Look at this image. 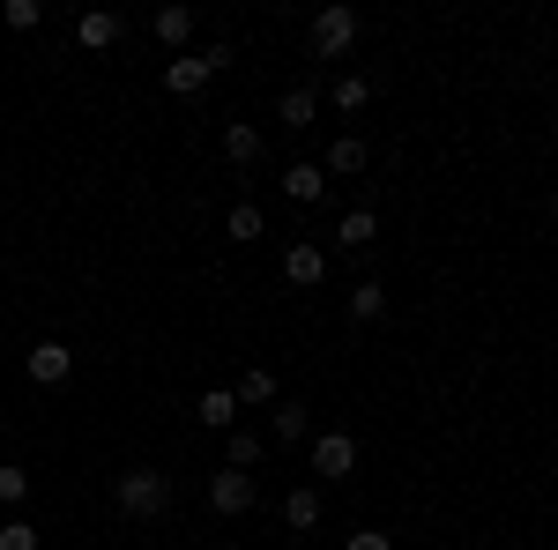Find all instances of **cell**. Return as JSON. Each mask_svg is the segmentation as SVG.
Wrapping results in <instances>:
<instances>
[{
    "label": "cell",
    "instance_id": "9c48e42d",
    "mask_svg": "<svg viewBox=\"0 0 558 550\" xmlns=\"http://www.w3.org/2000/svg\"><path fill=\"white\" fill-rule=\"evenodd\" d=\"M305 431H313V410L305 402H276L268 410V447H299Z\"/></svg>",
    "mask_w": 558,
    "mask_h": 550
},
{
    "label": "cell",
    "instance_id": "277c9868",
    "mask_svg": "<svg viewBox=\"0 0 558 550\" xmlns=\"http://www.w3.org/2000/svg\"><path fill=\"white\" fill-rule=\"evenodd\" d=\"M350 468H357V439H350V431H320V439H313V476H320V484H343Z\"/></svg>",
    "mask_w": 558,
    "mask_h": 550
},
{
    "label": "cell",
    "instance_id": "e0dca14e",
    "mask_svg": "<svg viewBox=\"0 0 558 550\" xmlns=\"http://www.w3.org/2000/svg\"><path fill=\"white\" fill-rule=\"evenodd\" d=\"M223 157H231L239 171H254L260 164V134L246 127V120H231V127H223Z\"/></svg>",
    "mask_w": 558,
    "mask_h": 550
},
{
    "label": "cell",
    "instance_id": "44dd1931",
    "mask_svg": "<svg viewBox=\"0 0 558 550\" xmlns=\"http://www.w3.org/2000/svg\"><path fill=\"white\" fill-rule=\"evenodd\" d=\"M380 313H387L380 283H357V291H350V328H365V320H380Z\"/></svg>",
    "mask_w": 558,
    "mask_h": 550
},
{
    "label": "cell",
    "instance_id": "83f0119b",
    "mask_svg": "<svg viewBox=\"0 0 558 550\" xmlns=\"http://www.w3.org/2000/svg\"><path fill=\"white\" fill-rule=\"evenodd\" d=\"M551 209H558V194H551Z\"/></svg>",
    "mask_w": 558,
    "mask_h": 550
},
{
    "label": "cell",
    "instance_id": "4fadbf2b",
    "mask_svg": "<svg viewBox=\"0 0 558 550\" xmlns=\"http://www.w3.org/2000/svg\"><path fill=\"white\" fill-rule=\"evenodd\" d=\"M373 239H380V216H373V209H343V216H336V246L365 254Z\"/></svg>",
    "mask_w": 558,
    "mask_h": 550
},
{
    "label": "cell",
    "instance_id": "7a4b0ae2",
    "mask_svg": "<svg viewBox=\"0 0 558 550\" xmlns=\"http://www.w3.org/2000/svg\"><path fill=\"white\" fill-rule=\"evenodd\" d=\"M350 45H357V8H343V0L320 8L313 15V60H343Z\"/></svg>",
    "mask_w": 558,
    "mask_h": 550
},
{
    "label": "cell",
    "instance_id": "5bb4252c",
    "mask_svg": "<svg viewBox=\"0 0 558 550\" xmlns=\"http://www.w3.org/2000/svg\"><path fill=\"white\" fill-rule=\"evenodd\" d=\"M149 30H157V38L172 45V52H186V38H194V8H186V0L157 8V15H149Z\"/></svg>",
    "mask_w": 558,
    "mask_h": 550
},
{
    "label": "cell",
    "instance_id": "8992f818",
    "mask_svg": "<svg viewBox=\"0 0 558 550\" xmlns=\"http://www.w3.org/2000/svg\"><path fill=\"white\" fill-rule=\"evenodd\" d=\"M320 276H328V254H320L313 239H291V246H283V283H291V291H313Z\"/></svg>",
    "mask_w": 558,
    "mask_h": 550
},
{
    "label": "cell",
    "instance_id": "ba28073f",
    "mask_svg": "<svg viewBox=\"0 0 558 550\" xmlns=\"http://www.w3.org/2000/svg\"><path fill=\"white\" fill-rule=\"evenodd\" d=\"M260 454H268V431H246V424L223 431V468H246V476H254Z\"/></svg>",
    "mask_w": 558,
    "mask_h": 550
},
{
    "label": "cell",
    "instance_id": "603a6c76",
    "mask_svg": "<svg viewBox=\"0 0 558 550\" xmlns=\"http://www.w3.org/2000/svg\"><path fill=\"white\" fill-rule=\"evenodd\" d=\"M223 231H231L239 246H246V239H260V209H254V201H231V216H223Z\"/></svg>",
    "mask_w": 558,
    "mask_h": 550
},
{
    "label": "cell",
    "instance_id": "cb8c5ba5",
    "mask_svg": "<svg viewBox=\"0 0 558 550\" xmlns=\"http://www.w3.org/2000/svg\"><path fill=\"white\" fill-rule=\"evenodd\" d=\"M0 23H8V30H38L45 8H38V0H0Z\"/></svg>",
    "mask_w": 558,
    "mask_h": 550
},
{
    "label": "cell",
    "instance_id": "d4e9b609",
    "mask_svg": "<svg viewBox=\"0 0 558 550\" xmlns=\"http://www.w3.org/2000/svg\"><path fill=\"white\" fill-rule=\"evenodd\" d=\"M23 499H31V468L0 462V506H23Z\"/></svg>",
    "mask_w": 558,
    "mask_h": 550
},
{
    "label": "cell",
    "instance_id": "d6986e66",
    "mask_svg": "<svg viewBox=\"0 0 558 550\" xmlns=\"http://www.w3.org/2000/svg\"><path fill=\"white\" fill-rule=\"evenodd\" d=\"M276 120H283L291 134H299V127H313V120H320V97H313V89H283V105H276Z\"/></svg>",
    "mask_w": 558,
    "mask_h": 550
},
{
    "label": "cell",
    "instance_id": "5b68a950",
    "mask_svg": "<svg viewBox=\"0 0 558 550\" xmlns=\"http://www.w3.org/2000/svg\"><path fill=\"white\" fill-rule=\"evenodd\" d=\"M23 372H31L38 387H60L68 372H75V350H68V342H52V335H45V342H31V357H23Z\"/></svg>",
    "mask_w": 558,
    "mask_h": 550
},
{
    "label": "cell",
    "instance_id": "4316f807",
    "mask_svg": "<svg viewBox=\"0 0 558 550\" xmlns=\"http://www.w3.org/2000/svg\"><path fill=\"white\" fill-rule=\"evenodd\" d=\"M276 550H305V543H276Z\"/></svg>",
    "mask_w": 558,
    "mask_h": 550
},
{
    "label": "cell",
    "instance_id": "7c38bea8",
    "mask_svg": "<svg viewBox=\"0 0 558 550\" xmlns=\"http://www.w3.org/2000/svg\"><path fill=\"white\" fill-rule=\"evenodd\" d=\"M231 402H239V410H276V402H283V394H276V372H268V365H254V372H239V387H231Z\"/></svg>",
    "mask_w": 558,
    "mask_h": 550
},
{
    "label": "cell",
    "instance_id": "7402d4cb",
    "mask_svg": "<svg viewBox=\"0 0 558 550\" xmlns=\"http://www.w3.org/2000/svg\"><path fill=\"white\" fill-rule=\"evenodd\" d=\"M0 550H38V521L8 513V521H0Z\"/></svg>",
    "mask_w": 558,
    "mask_h": 550
},
{
    "label": "cell",
    "instance_id": "ac0fdd59",
    "mask_svg": "<svg viewBox=\"0 0 558 550\" xmlns=\"http://www.w3.org/2000/svg\"><path fill=\"white\" fill-rule=\"evenodd\" d=\"M194 417L209 424V431H231V424H239V402H231V387H209V394L194 402Z\"/></svg>",
    "mask_w": 558,
    "mask_h": 550
},
{
    "label": "cell",
    "instance_id": "9a60e30c",
    "mask_svg": "<svg viewBox=\"0 0 558 550\" xmlns=\"http://www.w3.org/2000/svg\"><path fill=\"white\" fill-rule=\"evenodd\" d=\"M283 521H291V536L320 528V491H313V484H291V499H283Z\"/></svg>",
    "mask_w": 558,
    "mask_h": 550
},
{
    "label": "cell",
    "instance_id": "30bf717a",
    "mask_svg": "<svg viewBox=\"0 0 558 550\" xmlns=\"http://www.w3.org/2000/svg\"><path fill=\"white\" fill-rule=\"evenodd\" d=\"M365 164H373L365 134H336V142H328V157H320V171H328V179H350V171H365Z\"/></svg>",
    "mask_w": 558,
    "mask_h": 550
},
{
    "label": "cell",
    "instance_id": "484cf974",
    "mask_svg": "<svg viewBox=\"0 0 558 550\" xmlns=\"http://www.w3.org/2000/svg\"><path fill=\"white\" fill-rule=\"evenodd\" d=\"M343 550H395V536H380V528H357Z\"/></svg>",
    "mask_w": 558,
    "mask_h": 550
},
{
    "label": "cell",
    "instance_id": "6da1fadb",
    "mask_svg": "<svg viewBox=\"0 0 558 550\" xmlns=\"http://www.w3.org/2000/svg\"><path fill=\"white\" fill-rule=\"evenodd\" d=\"M112 499H120L128 521H165V506H172V476H165V468H149V462H134V468H120Z\"/></svg>",
    "mask_w": 558,
    "mask_h": 550
},
{
    "label": "cell",
    "instance_id": "ffe728a7",
    "mask_svg": "<svg viewBox=\"0 0 558 550\" xmlns=\"http://www.w3.org/2000/svg\"><path fill=\"white\" fill-rule=\"evenodd\" d=\"M328 105H336V112H350V120H357V112H365V105H373V83H365V75H336V89H328Z\"/></svg>",
    "mask_w": 558,
    "mask_h": 550
},
{
    "label": "cell",
    "instance_id": "3957f363",
    "mask_svg": "<svg viewBox=\"0 0 558 550\" xmlns=\"http://www.w3.org/2000/svg\"><path fill=\"white\" fill-rule=\"evenodd\" d=\"M254 499H260V484L246 468H216L209 476V513H223V521H231V513H254Z\"/></svg>",
    "mask_w": 558,
    "mask_h": 550
},
{
    "label": "cell",
    "instance_id": "52a82bcc",
    "mask_svg": "<svg viewBox=\"0 0 558 550\" xmlns=\"http://www.w3.org/2000/svg\"><path fill=\"white\" fill-rule=\"evenodd\" d=\"M209 83H216V75H209L202 52H172V60H165V89H172V97H202Z\"/></svg>",
    "mask_w": 558,
    "mask_h": 550
},
{
    "label": "cell",
    "instance_id": "2e32d148",
    "mask_svg": "<svg viewBox=\"0 0 558 550\" xmlns=\"http://www.w3.org/2000/svg\"><path fill=\"white\" fill-rule=\"evenodd\" d=\"M75 38H83L89 52H105V45H120V15H112V8H89L83 23H75Z\"/></svg>",
    "mask_w": 558,
    "mask_h": 550
},
{
    "label": "cell",
    "instance_id": "8fae6325",
    "mask_svg": "<svg viewBox=\"0 0 558 550\" xmlns=\"http://www.w3.org/2000/svg\"><path fill=\"white\" fill-rule=\"evenodd\" d=\"M276 186H283V201H299V209H313V201L328 194V171H320V164H291L283 179H276Z\"/></svg>",
    "mask_w": 558,
    "mask_h": 550
}]
</instances>
